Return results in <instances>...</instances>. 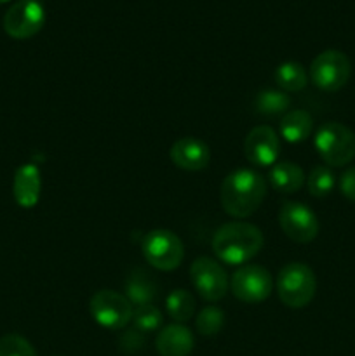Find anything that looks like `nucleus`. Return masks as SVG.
Masks as SVG:
<instances>
[{
  "label": "nucleus",
  "instance_id": "obj_28",
  "mask_svg": "<svg viewBox=\"0 0 355 356\" xmlns=\"http://www.w3.org/2000/svg\"><path fill=\"white\" fill-rule=\"evenodd\" d=\"M7 2H10V0H0V6H2V3H7Z\"/></svg>",
  "mask_w": 355,
  "mask_h": 356
},
{
  "label": "nucleus",
  "instance_id": "obj_14",
  "mask_svg": "<svg viewBox=\"0 0 355 356\" xmlns=\"http://www.w3.org/2000/svg\"><path fill=\"white\" fill-rule=\"evenodd\" d=\"M42 179L40 170L35 163H23L17 167L13 181L14 200L19 207L33 209L40 200Z\"/></svg>",
  "mask_w": 355,
  "mask_h": 356
},
{
  "label": "nucleus",
  "instance_id": "obj_10",
  "mask_svg": "<svg viewBox=\"0 0 355 356\" xmlns=\"http://www.w3.org/2000/svg\"><path fill=\"white\" fill-rule=\"evenodd\" d=\"M45 24V9L38 0H17L3 16V30L16 40L37 35Z\"/></svg>",
  "mask_w": 355,
  "mask_h": 356
},
{
  "label": "nucleus",
  "instance_id": "obj_1",
  "mask_svg": "<svg viewBox=\"0 0 355 356\" xmlns=\"http://www.w3.org/2000/svg\"><path fill=\"white\" fill-rule=\"evenodd\" d=\"M267 179L253 169H237L223 179L219 202L223 211L235 219L253 216L267 197Z\"/></svg>",
  "mask_w": 355,
  "mask_h": 356
},
{
  "label": "nucleus",
  "instance_id": "obj_5",
  "mask_svg": "<svg viewBox=\"0 0 355 356\" xmlns=\"http://www.w3.org/2000/svg\"><path fill=\"white\" fill-rule=\"evenodd\" d=\"M141 249L146 263L159 271H173L183 263V242L169 229H153L146 233Z\"/></svg>",
  "mask_w": 355,
  "mask_h": 356
},
{
  "label": "nucleus",
  "instance_id": "obj_18",
  "mask_svg": "<svg viewBox=\"0 0 355 356\" xmlns=\"http://www.w3.org/2000/svg\"><path fill=\"white\" fill-rule=\"evenodd\" d=\"M281 136L291 145L306 141L312 136L313 131V118L308 111L305 110H291L282 117L281 124Z\"/></svg>",
  "mask_w": 355,
  "mask_h": 356
},
{
  "label": "nucleus",
  "instance_id": "obj_2",
  "mask_svg": "<svg viewBox=\"0 0 355 356\" xmlns=\"http://www.w3.org/2000/svg\"><path fill=\"white\" fill-rule=\"evenodd\" d=\"M263 233L258 226L246 221H232L223 225L212 236V252L221 263L230 266H244L263 249Z\"/></svg>",
  "mask_w": 355,
  "mask_h": 356
},
{
  "label": "nucleus",
  "instance_id": "obj_16",
  "mask_svg": "<svg viewBox=\"0 0 355 356\" xmlns=\"http://www.w3.org/2000/svg\"><path fill=\"white\" fill-rule=\"evenodd\" d=\"M271 188L282 195H292L299 191L305 184L306 177L301 167L294 162L274 163L268 174Z\"/></svg>",
  "mask_w": 355,
  "mask_h": 356
},
{
  "label": "nucleus",
  "instance_id": "obj_23",
  "mask_svg": "<svg viewBox=\"0 0 355 356\" xmlns=\"http://www.w3.org/2000/svg\"><path fill=\"white\" fill-rule=\"evenodd\" d=\"M162 312L157 308L155 305H145L134 308V313H132V325H134L136 330L143 334L148 332H157L162 327Z\"/></svg>",
  "mask_w": 355,
  "mask_h": 356
},
{
  "label": "nucleus",
  "instance_id": "obj_13",
  "mask_svg": "<svg viewBox=\"0 0 355 356\" xmlns=\"http://www.w3.org/2000/svg\"><path fill=\"white\" fill-rule=\"evenodd\" d=\"M171 160L174 165L188 172H198L209 165L211 160V149L202 139L198 138H181L171 146Z\"/></svg>",
  "mask_w": 355,
  "mask_h": 356
},
{
  "label": "nucleus",
  "instance_id": "obj_9",
  "mask_svg": "<svg viewBox=\"0 0 355 356\" xmlns=\"http://www.w3.org/2000/svg\"><path fill=\"white\" fill-rule=\"evenodd\" d=\"M190 280L202 299L216 302L225 298L230 280L221 264L211 257H197L190 266Z\"/></svg>",
  "mask_w": 355,
  "mask_h": 356
},
{
  "label": "nucleus",
  "instance_id": "obj_4",
  "mask_svg": "<svg viewBox=\"0 0 355 356\" xmlns=\"http://www.w3.org/2000/svg\"><path fill=\"white\" fill-rule=\"evenodd\" d=\"M313 146L324 163L345 167L355 159V134L340 122H326L317 129Z\"/></svg>",
  "mask_w": 355,
  "mask_h": 356
},
{
  "label": "nucleus",
  "instance_id": "obj_22",
  "mask_svg": "<svg viewBox=\"0 0 355 356\" xmlns=\"http://www.w3.org/2000/svg\"><path fill=\"white\" fill-rule=\"evenodd\" d=\"M334 184H336V176L331 170V167L327 165L313 167L308 179H306V186H308L310 195L317 198L327 197L334 190Z\"/></svg>",
  "mask_w": 355,
  "mask_h": 356
},
{
  "label": "nucleus",
  "instance_id": "obj_12",
  "mask_svg": "<svg viewBox=\"0 0 355 356\" xmlns=\"http://www.w3.org/2000/svg\"><path fill=\"white\" fill-rule=\"evenodd\" d=\"M281 141L277 132L268 125H258L244 139V155L253 165L270 167L277 162Z\"/></svg>",
  "mask_w": 355,
  "mask_h": 356
},
{
  "label": "nucleus",
  "instance_id": "obj_26",
  "mask_svg": "<svg viewBox=\"0 0 355 356\" xmlns=\"http://www.w3.org/2000/svg\"><path fill=\"white\" fill-rule=\"evenodd\" d=\"M118 344H120V350H124L125 353H136V351L145 346V334L136 329L125 330Z\"/></svg>",
  "mask_w": 355,
  "mask_h": 356
},
{
  "label": "nucleus",
  "instance_id": "obj_25",
  "mask_svg": "<svg viewBox=\"0 0 355 356\" xmlns=\"http://www.w3.org/2000/svg\"><path fill=\"white\" fill-rule=\"evenodd\" d=\"M0 356H37V351L19 334H7L0 337Z\"/></svg>",
  "mask_w": 355,
  "mask_h": 356
},
{
  "label": "nucleus",
  "instance_id": "obj_6",
  "mask_svg": "<svg viewBox=\"0 0 355 356\" xmlns=\"http://www.w3.org/2000/svg\"><path fill=\"white\" fill-rule=\"evenodd\" d=\"M352 75V63L345 52L327 49L320 52L310 65V80L326 92H336L347 86Z\"/></svg>",
  "mask_w": 355,
  "mask_h": 356
},
{
  "label": "nucleus",
  "instance_id": "obj_3",
  "mask_svg": "<svg viewBox=\"0 0 355 356\" xmlns=\"http://www.w3.org/2000/svg\"><path fill=\"white\" fill-rule=\"evenodd\" d=\"M275 287H277V296L282 305L299 309L308 306L315 298L317 278L308 264L289 263L278 271Z\"/></svg>",
  "mask_w": 355,
  "mask_h": 356
},
{
  "label": "nucleus",
  "instance_id": "obj_8",
  "mask_svg": "<svg viewBox=\"0 0 355 356\" xmlns=\"http://www.w3.org/2000/svg\"><path fill=\"white\" fill-rule=\"evenodd\" d=\"M230 291L246 305H260L270 298L274 291V278L270 271L260 264H244L233 273Z\"/></svg>",
  "mask_w": 355,
  "mask_h": 356
},
{
  "label": "nucleus",
  "instance_id": "obj_17",
  "mask_svg": "<svg viewBox=\"0 0 355 356\" xmlns=\"http://www.w3.org/2000/svg\"><path fill=\"white\" fill-rule=\"evenodd\" d=\"M157 284L146 271L134 270L125 280V298L134 308L145 305H153L157 298Z\"/></svg>",
  "mask_w": 355,
  "mask_h": 356
},
{
  "label": "nucleus",
  "instance_id": "obj_21",
  "mask_svg": "<svg viewBox=\"0 0 355 356\" xmlns=\"http://www.w3.org/2000/svg\"><path fill=\"white\" fill-rule=\"evenodd\" d=\"M167 315L176 323H184L194 318L195 299L187 289H174L166 299Z\"/></svg>",
  "mask_w": 355,
  "mask_h": 356
},
{
  "label": "nucleus",
  "instance_id": "obj_27",
  "mask_svg": "<svg viewBox=\"0 0 355 356\" xmlns=\"http://www.w3.org/2000/svg\"><path fill=\"white\" fill-rule=\"evenodd\" d=\"M340 191L345 198L355 202V167H350L341 174Z\"/></svg>",
  "mask_w": 355,
  "mask_h": 356
},
{
  "label": "nucleus",
  "instance_id": "obj_15",
  "mask_svg": "<svg viewBox=\"0 0 355 356\" xmlns=\"http://www.w3.org/2000/svg\"><path fill=\"white\" fill-rule=\"evenodd\" d=\"M155 348L160 356H188L194 350V336L181 323H173L159 330Z\"/></svg>",
  "mask_w": 355,
  "mask_h": 356
},
{
  "label": "nucleus",
  "instance_id": "obj_7",
  "mask_svg": "<svg viewBox=\"0 0 355 356\" xmlns=\"http://www.w3.org/2000/svg\"><path fill=\"white\" fill-rule=\"evenodd\" d=\"M90 316L97 325L108 330H122L129 325L134 313V306L124 294L110 289L97 291L89 302Z\"/></svg>",
  "mask_w": 355,
  "mask_h": 356
},
{
  "label": "nucleus",
  "instance_id": "obj_20",
  "mask_svg": "<svg viewBox=\"0 0 355 356\" xmlns=\"http://www.w3.org/2000/svg\"><path fill=\"white\" fill-rule=\"evenodd\" d=\"M289 106H291V97L284 90L265 89L258 92L256 99H254V110H256L258 115H263V117L285 115Z\"/></svg>",
  "mask_w": 355,
  "mask_h": 356
},
{
  "label": "nucleus",
  "instance_id": "obj_11",
  "mask_svg": "<svg viewBox=\"0 0 355 356\" xmlns=\"http://www.w3.org/2000/svg\"><path fill=\"white\" fill-rule=\"evenodd\" d=\"M278 225L285 236L296 243H308L319 235L315 212L301 202H285L278 211Z\"/></svg>",
  "mask_w": 355,
  "mask_h": 356
},
{
  "label": "nucleus",
  "instance_id": "obj_24",
  "mask_svg": "<svg viewBox=\"0 0 355 356\" xmlns=\"http://www.w3.org/2000/svg\"><path fill=\"white\" fill-rule=\"evenodd\" d=\"M195 327H197V332L200 336H216L225 327V313L218 306H207V308L198 313L197 320H195Z\"/></svg>",
  "mask_w": 355,
  "mask_h": 356
},
{
  "label": "nucleus",
  "instance_id": "obj_19",
  "mask_svg": "<svg viewBox=\"0 0 355 356\" xmlns=\"http://www.w3.org/2000/svg\"><path fill=\"white\" fill-rule=\"evenodd\" d=\"M274 79L284 92H299L308 83V75H306L305 68L296 61H285L278 65L274 73Z\"/></svg>",
  "mask_w": 355,
  "mask_h": 356
}]
</instances>
